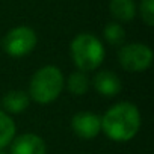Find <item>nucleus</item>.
Instances as JSON below:
<instances>
[{"mask_svg": "<svg viewBox=\"0 0 154 154\" xmlns=\"http://www.w3.org/2000/svg\"><path fill=\"white\" fill-rule=\"evenodd\" d=\"M139 128V109L128 101H121L112 106L101 116V131H104V134L115 142H127L133 139Z\"/></svg>", "mask_w": 154, "mask_h": 154, "instance_id": "1", "label": "nucleus"}, {"mask_svg": "<svg viewBox=\"0 0 154 154\" xmlns=\"http://www.w3.org/2000/svg\"><path fill=\"white\" fill-rule=\"evenodd\" d=\"M65 79L62 71L54 65L41 66L30 79L29 97L39 104L53 103L62 92Z\"/></svg>", "mask_w": 154, "mask_h": 154, "instance_id": "2", "label": "nucleus"}, {"mask_svg": "<svg viewBox=\"0 0 154 154\" xmlns=\"http://www.w3.org/2000/svg\"><path fill=\"white\" fill-rule=\"evenodd\" d=\"M69 50L74 65L83 72L97 69L104 60L103 42L92 33H79L72 39Z\"/></svg>", "mask_w": 154, "mask_h": 154, "instance_id": "3", "label": "nucleus"}, {"mask_svg": "<svg viewBox=\"0 0 154 154\" xmlns=\"http://www.w3.org/2000/svg\"><path fill=\"white\" fill-rule=\"evenodd\" d=\"M118 60L125 71L142 72L152 63V50L142 42L122 44L118 51Z\"/></svg>", "mask_w": 154, "mask_h": 154, "instance_id": "4", "label": "nucleus"}, {"mask_svg": "<svg viewBox=\"0 0 154 154\" xmlns=\"http://www.w3.org/2000/svg\"><path fill=\"white\" fill-rule=\"evenodd\" d=\"M38 38L33 29L18 26L9 30L3 38V50L12 57H23L36 47Z\"/></svg>", "mask_w": 154, "mask_h": 154, "instance_id": "5", "label": "nucleus"}, {"mask_svg": "<svg viewBox=\"0 0 154 154\" xmlns=\"http://www.w3.org/2000/svg\"><path fill=\"white\" fill-rule=\"evenodd\" d=\"M72 131L80 139H94L101 131V116L94 112H79L71 119Z\"/></svg>", "mask_w": 154, "mask_h": 154, "instance_id": "6", "label": "nucleus"}, {"mask_svg": "<svg viewBox=\"0 0 154 154\" xmlns=\"http://www.w3.org/2000/svg\"><path fill=\"white\" fill-rule=\"evenodd\" d=\"M47 146L41 136L35 133H24L14 137L11 142V154H45Z\"/></svg>", "mask_w": 154, "mask_h": 154, "instance_id": "7", "label": "nucleus"}, {"mask_svg": "<svg viewBox=\"0 0 154 154\" xmlns=\"http://www.w3.org/2000/svg\"><path fill=\"white\" fill-rule=\"evenodd\" d=\"M94 88L104 97H115L121 91V80L113 71L101 69L94 75Z\"/></svg>", "mask_w": 154, "mask_h": 154, "instance_id": "8", "label": "nucleus"}, {"mask_svg": "<svg viewBox=\"0 0 154 154\" xmlns=\"http://www.w3.org/2000/svg\"><path fill=\"white\" fill-rule=\"evenodd\" d=\"M30 104V97L26 91L14 89L5 94L2 98V106L6 113H21Z\"/></svg>", "mask_w": 154, "mask_h": 154, "instance_id": "9", "label": "nucleus"}, {"mask_svg": "<svg viewBox=\"0 0 154 154\" xmlns=\"http://www.w3.org/2000/svg\"><path fill=\"white\" fill-rule=\"evenodd\" d=\"M109 9H110L112 17L122 23L131 21L137 12L134 0H110Z\"/></svg>", "mask_w": 154, "mask_h": 154, "instance_id": "10", "label": "nucleus"}, {"mask_svg": "<svg viewBox=\"0 0 154 154\" xmlns=\"http://www.w3.org/2000/svg\"><path fill=\"white\" fill-rule=\"evenodd\" d=\"M89 85H91L89 77L86 75V72L80 69L72 71L66 79V88L72 95H85L89 91Z\"/></svg>", "mask_w": 154, "mask_h": 154, "instance_id": "11", "label": "nucleus"}, {"mask_svg": "<svg viewBox=\"0 0 154 154\" xmlns=\"http://www.w3.org/2000/svg\"><path fill=\"white\" fill-rule=\"evenodd\" d=\"M14 137H15V122L5 110H0V149L8 146Z\"/></svg>", "mask_w": 154, "mask_h": 154, "instance_id": "12", "label": "nucleus"}, {"mask_svg": "<svg viewBox=\"0 0 154 154\" xmlns=\"http://www.w3.org/2000/svg\"><path fill=\"white\" fill-rule=\"evenodd\" d=\"M103 36L110 45H115V47L119 45L121 47L125 41V30L119 23L113 21V23L106 24V27L103 30Z\"/></svg>", "mask_w": 154, "mask_h": 154, "instance_id": "13", "label": "nucleus"}, {"mask_svg": "<svg viewBox=\"0 0 154 154\" xmlns=\"http://www.w3.org/2000/svg\"><path fill=\"white\" fill-rule=\"evenodd\" d=\"M139 14L146 26H152L154 24V0H140Z\"/></svg>", "mask_w": 154, "mask_h": 154, "instance_id": "14", "label": "nucleus"}, {"mask_svg": "<svg viewBox=\"0 0 154 154\" xmlns=\"http://www.w3.org/2000/svg\"><path fill=\"white\" fill-rule=\"evenodd\" d=\"M0 154H9V152H6V151H3V149H0Z\"/></svg>", "mask_w": 154, "mask_h": 154, "instance_id": "15", "label": "nucleus"}]
</instances>
